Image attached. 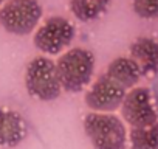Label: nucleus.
<instances>
[{"mask_svg": "<svg viewBox=\"0 0 158 149\" xmlns=\"http://www.w3.org/2000/svg\"><path fill=\"white\" fill-rule=\"evenodd\" d=\"M112 79L121 84L124 89H132L141 78V71L132 57H116L113 59L106 71Z\"/></svg>", "mask_w": 158, "mask_h": 149, "instance_id": "nucleus-10", "label": "nucleus"}, {"mask_svg": "<svg viewBox=\"0 0 158 149\" xmlns=\"http://www.w3.org/2000/svg\"><path fill=\"white\" fill-rule=\"evenodd\" d=\"M126 93L127 89L112 79L107 73H104L87 92L85 104L96 112H112L123 104Z\"/></svg>", "mask_w": 158, "mask_h": 149, "instance_id": "nucleus-7", "label": "nucleus"}, {"mask_svg": "<svg viewBox=\"0 0 158 149\" xmlns=\"http://www.w3.org/2000/svg\"><path fill=\"white\" fill-rule=\"evenodd\" d=\"M42 17L39 0H6L0 8V25L16 36L30 34Z\"/></svg>", "mask_w": 158, "mask_h": 149, "instance_id": "nucleus-4", "label": "nucleus"}, {"mask_svg": "<svg viewBox=\"0 0 158 149\" xmlns=\"http://www.w3.org/2000/svg\"><path fill=\"white\" fill-rule=\"evenodd\" d=\"M133 11L143 19L158 17V0H133Z\"/></svg>", "mask_w": 158, "mask_h": 149, "instance_id": "nucleus-13", "label": "nucleus"}, {"mask_svg": "<svg viewBox=\"0 0 158 149\" xmlns=\"http://www.w3.org/2000/svg\"><path fill=\"white\" fill-rule=\"evenodd\" d=\"M130 57L141 74L150 76L158 71V42L152 37H139L130 45Z\"/></svg>", "mask_w": 158, "mask_h": 149, "instance_id": "nucleus-8", "label": "nucleus"}, {"mask_svg": "<svg viewBox=\"0 0 158 149\" xmlns=\"http://www.w3.org/2000/svg\"><path fill=\"white\" fill-rule=\"evenodd\" d=\"M84 130L95 149H126L127 132L123 121L110 113H89Z\"/></svg>", "mask_w": 158, "mask_h": 149, "instance_id": "nucleus-2", "label": "nucleus"}, {"mask_svg": "<svg viewBox=\"0 0 158 149\" xmlns=\"http://www.w3.org/2000/svg\"><path fill=\"white\" fill-rule=\"evenodd\" d=\"M57 76L60 87L65 92L76 93L84 90L89 86L93 70H95V56L90 50L76 47L65 51L56 62Z\"/></svg>", "mask_w": 158, "mask_h": 149, "instance_id": "nucleus-1", "label": "nucleus"}, {"mask_svg": "<svg viewBox=\"0 0 158 149\" xmlns=\"http://www.w3.org/2000/svg\"><path fill=\"white\" fill-rule=\"evenodd\" d=\"M121 112L124 120L132 127H143L158 121V113L147 89H132L129 93H126L121 104Z\"/></svg>", "mask_w": 158, "mask_h": 149, "instance_id": "nucleus-6", "label": "nucleus"}, {"mask_svg": "<svg viewBox=\"0 0 158 149\" xmlns=\"http://www.w3.org/2000/svg\"><path fill=\"white\" fill-rule=\"evenodd\" d=\"M74 37V27L65 17H51L34 34V45L47 54H57L67 48Z\"/></svg>", "mask_w": 158, "mask_h": 149, "instance_id": "nucleus-5", "label": "nucleus"}, {"mask_svg": "<svg viewBox=\"0 0 158 149\" xmlns=\"http://www.w3.org/2000/svg\"><path fill=\"white\" fill-rule=\"evenodd\" d=\"M110 0H70V10L76 19L89 22L102 16L109 8Z\"/></svg>", "mask_w": 158, "mask_h": 149, "instance_id": "nucleus-11", "label": "nucleus"}, {"mask_svg": "<svg viewBox=\"0 0 158 149\" xmlns=\"http://www.w3.org/2000/svg\"><path fill=\"white\" fill-rule=\"evenodd\" d=\"M132 149H158V121L130 130Z\"/></svg>", "mask_w": 158, "mask_h": 149, "instance_id": "nucleus-12", "label": "nucleus"}, {"mask_svg": "<svg viewBox=\"0 0 158 149\" xmlns=\"http://www.w3.org/2000/svg\"><path fill=\"white\" fill-rule=\"evenodd\" d=\"M6 2V0H0V5H2V3H5Z\"/></svg>", "mask_w": 158, "mask_h": 149, "instance_id": "nucleus-14", "label": "nucleus"}, {"mask_svg": "<svg viewBox=\"0 0 158 149\" xmlns=\"http://www.w3.org/2000/svg\"><path fill=\"white\" fill-rule=\"evenodd\" d=\"M25 87L28 93L39 101L56 100L62 90L56 64L45 56L31 59L25 71Z\"/></svg>", "mask_w": 158, "mask_h": 149, "instance_id": "nucleus-3", "label": "nucleus"}, {"mask_svg": "<svg viewBox=\"0 0 158 149\" xmlns=\"http://www.w3.org/2000/svg\"><path fill=\"white\" fill-rule=\"evenodd\" d=\"M27 126L23 118L8 109H0V146L14 147L25 138Z\"/></svg>", "mask_w": 158, "mask_h": 149, "instance_id": "nucleus-9", "label": "nucleus"}]
</instances>
